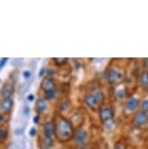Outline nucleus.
<instances>
[{
	"instance_id": "obj_12",
	"label": "nucleus",
	"mask_w": 148,
	"mask_h": 149,
	"mask_svg": "<svg viewBox=\"0 0 148 149\" xmlns=\"http://www.w3.org/2000/svg\"><path fill=\"white\" fill-rule=\"evenodd\" d=\"M138 82L143 89L148 90V71L147 70H143L140 74H139Z\"/></svg>"
},
{
	"instance_id": "obj_9",
	"label": "nucleus",
	"mask_w": 148,
	"mask_h": 149,
	"mask_svg": "<svg viewBox=\"0 0 148 149\" xmlns=\"http://www.w3.org/2000/svg\"><path fill=\"white\" fill-rule=\"evenodd\" d=\"M56 81L53 79L51 77H48V78H45L42 82V89L46 92H50V91H55L56 89Z\"/></svg>"
},
{
	"instance_id": "obj_26",
	"label": "nucleus",
	"mask_w": 148,
	"mask_h": 149,
	"mask_svg": "<svg viewBox=\"0 0 148 149\" xmlns=\"http://www.w3.org/2000/svg\"><path fill=\"white\" fill-rule=\"evenodd\" d=\"M42 149H50V148H47V147H43Z\"/></svg>"
},
{
	"instance_id": "obj_18",
	"label": "nucleus",
	"mask_w": 148,
	"mask_h": 149,
	"mask_svg": "<svg viewBox=\"0 0 148 149\" xmlns=\"http://www.w3.org/2000/svg\"><path fill=\"white\" fill-rule=\"evenodd\" d=\"M141 110L144 112H148V100H145L141 103Z\"/></svg>"
},
{
	"instance_id": "obj_3",
	"label": "nucleus",
	"mask_w": 148,
	"mask_h": 149,
	"mask_svg": "<svg viewBox=\"0 0 148 149\" xmlns=\"http://www.w3.org/2000/svg\"><path fill=\"white\" fill-rule=\"evenodd\" d=\"M106 78L109 84H111V85H116V84H120L121 82H123L125 76H124L123 71H121L120 69L111 68L108 70V72L106 74Z\"/></svg>"
},
{
	"instance_id": "obj_22",
	"label": "nucleus",
	"mask_w": 148,
	"mask_h": 149,
	"mask_svg": "<svg viewBox=\"0 0 148 149\" xmlns=\"http://www.w3.org/2000/svg\"><path fill=\"white\" fill-rule=\"evenodd\" d=\"M24 77H26V78H28L30 76V72L29 71H24Z\"/></svg>"
},
{
	"instance_id": "obj_11",
	"label": "nucleus",
	"mask_w": 148,
	"mask_h": 149,
	"mask_svg": "<svg viewBox=\"0 0 148 149\" xmlns=\"http://www.w3.org/2000/svg\"><path fill=\"white\" fill-rule=\"evenodd\" d=\"M139 106V100L138 97H130L129 100H127V102H126V105L125 107L127 109L128 111L130 112H133L136 110V108H138Z\"/></svg>"
},
{
	"instance_id": "obj_14",
	"label": "nucleus",
	"mask_w": 148,
	"mask_h": 149,
	"mask_svg": "<svg viewBox=\"0 0 148 149\" xmlns=\"http://www.w3.org/2000/svg\"><path fill=\"white\" fill-rule=\"evenodd\" d=\"M8 139V132L5 129H0V144L4 143Z\"/></svg>"
},
{
	"instance_id": "obj_25",
	"label": "nucleus",
	"mask_w": 148,
	"mask_h": 149,
	"mask_svg": "<svg viewBox=\"0 0 148 149\" xmlns=\"http://www.w3.org/2000/svg\"><path fill=\"white\" fill-rule=\"evenodd\" d=\"M28 100H33V95H28Z\"/></svg>"
},
{
	"instance_id": "obj_23",
	"label": "nucleus",
	"mask_w": 148,
	"mask_h": 149,
	"mask_svg": "<svg viewBox=\"0 0 148 149\" xmlns=\"http://www.w3.org/2000/svg\"><path fill=\"white\" fill-rule=\"evenodd\" d=\"M144 64H145V66L148 68V58H145L144 60Z\"/></svg>"
},
{
	"instance_id": "obj_8",
	"label": "nucleus",
	"mask_w": 148,
	"mask_h": 149,
	"mask_svg": "<svg viewBox=\"0 0 148 149\" xmlns=\"http://www.w3.org/2000/svg\"><path fill=\"white\" fill-rule=\"evenodd\" d=\"M13 107V100L12 98H3L0 102V113L1 114H7L8 112L11 111Z\"/></svg>"
},
{
	"instance_id": "obj_15",
	"label": "nucleus",
	"mask_w": 148,
	"mask_h": 149,
	"mask_svg": "<svg viewBox=\"0 0 148 149\" xmlns=\"http://www.w3.org/2000/svg\"><path fill=\"white\" fill-rule=\"evenodd\" d=\"M53 61H54L55 63L58 66H61V65H63V64H65L66 63H67V58H53Z\"/></svg>"
},
{
	"instance_id": "obj_4",
	"label": "nucleus",
	"mask_w": 148,
	"mask_h": 149,
	"mask_svg": "<svg viewBox=\"0 0 148 149\" xmlns=\"http://www.w3.org/2000/svg\"><path fill=\"white\" fill-rule=\"evenodd\" d=\"M99 119L102 123H106L114 117V111L110 105L102 104L99 109Z\"/></svg>"
},
{
	"instance_id": "obj_2",
	"label": "nucleus",
	"mask_w": 148,
	"mask_h": 149,
	"mask_svg": "<svg viewBox=\"0 0 148 149\" xmlns=\"http://www.w3.org/2000/svg\"><path fill=\"white\" fill-rule=\"evenodd\" d=\"M105 100V95L101 91H94L89 94L85 97V103L88 107H90L92 110H97L103 104Z\"/></svg>"
},
{
	"instance_id": "obj_7",
	"label": "nucleus",
	"mask_w": 148,
	"mask_h": 149,
	"mask_svg": "<svg viewBox=\"0 0 148 149\" xmlns=\"http://www.w3.org/2000/svg\"><path fill=\"white\" fill-rule=\"evenodd\" d=\"M14 89H15V87H14L13 82H6L0 91V95L3 98H10L14 93Z\"/></svg>"
},
{
	"instance_id": "obj_21",
	"label": "nucleus",
	"mask_w": 148,
	"mask_h": 149,
	"mask_svg": "<svg viewBox=\"0 0 148 149\" xmlns=\"http://www.w3.org/2000/svg\"><path fill=\"white\" fill-rule=\"evenodd\" d=\"M5 122V118H4V115L0 114V125H2V124H4Z\"/></svg>"
},
{
	"instance_id": "obj_1",
	"label": "nucleus",
	"mask_w": 148,
	"mask_h": 149,
	"mask_svg": "<svg viewBox=\"0 0 148 149\" xmlns=\"http://www.w3.org/2000/svg\"><path fill=\"white\" fill-rule=\"evenodd\" d=\"M55 134L60 142L69 141L74 137V126L63 116H58L55 122Z\"/></svg>"
},
{
	"instance_id": "obj_13",
	"label": "nucleus",
	"mask_w": 148,
	"mask_h": 149,
	"mask_svg": "<svg viewBox=\"0 0 148 149\" xmlns=\"http://www.w3.org/2000/svg\"><path fill=\"white\" fill-rule=\"evenodd\" d=\"M47 109V103L45 98H38L36 102V110L38 113H43Z\"/></svg>"
},
{
	"instance_id": "obj_6",
	"label": "nucleus",
	"mask_w": 148,
	"mask_h": 149,
	"mask_svg": "<svg viewBox=\"0 0 148 149\" xmlns=\"http://www.w3.org/2000/svg\"><path fill=\"white\" fill-rule=\"evenodd\" d=\"M133 123L138 127H142L148 123V114L144 111H138L133 116Z\"/></svg>"
},
{
	"instance_id": "obj_24",
	"label": "nucleus",
	"mask_w": 148,
	"mask_h": 149,
	"mask_svg": "<svg viewBox=\"0 0 148 149\" xmlns=\"http://www.w3.org/2000/svg\"><path fill=\"white\" fill-rule=\"evenodd\" d=\"M44 72H45V68H42L40 71V76H42V74H44Z\"/></svg>"
},
{
	"instance_id": "obj_16",
	"label": "nucleus",
	"mask_w": 148,
	"mask_h": 149,
	"mask_svg": "<svg viewBox=\"0 0 148 149\" xmlns=\"http://www.w3.org/2000/svg\"><path fill=\"white\" fill-rule=\"evenodd\" d=\"M114 149H127V144L123 140H118L114 145Z\"/></svg>"
},
{
	"instance_id": "obj_17",
	"label": "nucleus",
	"mask_w": 148,
	"mask_h": 149,
	"mask_svg": "<svg viewBox=\"0 0 148 149\" xmlns=\"http://www.w3.org/2000/svg\"><path fill=\"white\" fill-rule=\"evenodd\" d=\"M56 97V92L55 91H50L45 93V100H53Z\"/></svg>"
},
{
	"instance_id": "obj_19",
	"label": "nucleus",
	"mask_w": 148,
	"mask_h": 149,
	"mask_svg": "<svg viewBox=\"0 0 148 149\" xmlns=\"http://www.w3.org/2000/svg\"><path fill=\"white\" fill-rule=\"evenodd\" d=\"M36 134H37V132H36V129H34V128H32L31 130H30V132H29V134L31 136H36Z\"/></svg>"
},
{
	"instance_id": "obj_20",
	"label": "nucleus",
	"mask_w": 148,
	"mask_h": 149,
	"mask_svg": "<svg viewBox=\"0 0 148 149\" xmlns=\"http://www.w3.org/2000/svg\"><path fill=\"white\" fill-rule=\"evenodd\" d=\"M8 58H2L1 60V63H0V68H2L4 65H5V63H6V61H7Z\"/></svg>"
},
{
	"instance_id": "obj_5",
	"label": "nucleus",
	"mask_w": 148,
	"mask_h": 149,
	"mask_svg": "<svg viewBox=\"0 0 148 149\" xmlns=\"http://www.w3.org/2000/svg\"><path fill=\"white\" fill-rule=\"evenodd\" d=\"M74 139L78 147H84L89 140V134L86 130H79L74 134Z\"/></svg>"
},
{
	"instance_id": "obj_10",
	"label": "nucleus",
	"mask_w": 148,
	"mask_h": 149,
	"mask_svg": "<svg viewBox=\"0 0 148 149\" xmlns=\"http://www.w3.org/2000/svg\"><path fill=\"white\" fill-rule=\"evenodd\" d=\"M55 134V123L54 122H47L44 125V137L46 139H52Z\"/></svg>"
},
{
	"instance_id": "obj_27",
	"label": "nucleus",
	"mask_w": 148,
	"mask_h": 149,
	"mask_svg": "<svg viewBox=\"0 0 148 149\" xmlns=\"http://www.w3.org/2000/svg\"><path fill=\"white\" fill-rule=\"evenodd\" d=\"M92 149H96V148H92Z\"/></svg>"
}]
</instances>
